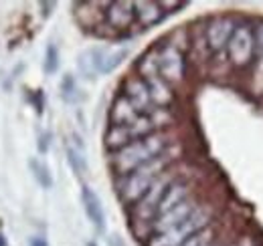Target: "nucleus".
<instances>
[{
	"label": "nucleus",
	"instance_id": "a211bd4d",
	"mask_svg": "<svg viewBox=\"0 0 263 246\" xmlns=\"http://www.w3.org/2000/svg\"><path fill=\"white\" fill-rule=\"evenodd\" d=\"M217 240H219V226H217V222H215V224H211L209 228H204V230L197 232L195 236H191L189 240H184L180 246H211V244H215Z\"/></svg>",
	"mask_w": 263,
	"mask_h": 246
},
{
	"label": "nucleus",
	"instance_id": "aec40b11",
	"mask_svg": "<svg viewBox=\"0 0 263 246\" xmlns=\"http://www.w3.org/2000/svg\"><path fill=\"white\" fill-rule=\"evenodd\" d=\"M43 71H45V75H55L59 71V49H57L55 43H49L47 45L45 61H43Z\"/></svg>",
	"mask_w": 263,
	"mask_h": 246
},
{
	"label": "nucleus",
	"instance_id": "f03ea898",
	"mask_svg": "<svg viewBox=\"0 0 263 246\" xmlns=\"http://www.w3.org/2000/svg\"><path fill=\"white\" fill-rule=\"evenodd\" d=\"M178 154H180V150H174V146H172L170 150H166L164 154H160L158 157L150 159L148 163L140 166V168L134 170L132 174L124 176V178H118V180H116V188H118L120 200H122L128 208H132V206L150 190V186L154 184L170 166L176 163Z\"/></svg>",
	"mask_w": 263,
	"mask_h": 246
},
{
	"label": "nucleus",
	"instance_id": "4468645a",
	"mask_svg": "<svg viewBox=\"0 0 263 246\" xmlns=\"http://www.w3.org/2000/svg\"><path fill=\"white\" fill-rule=\"evenodd\" d=\"M109 125H132L140 117V113L132 107V103L124 97V95H118L109 107Z\"/></svg>",
	"mask_w": 263,
	"mask_h": 246
},
{
	"label": "nucleus",
	"instance_id": "412c9836",
	"mask_svg": "<svg viewBox=\"0 0 263 246\" xmlns=\"http://www.w3.org/2000/svg\"><path fill=\"white\" fill-rule=\"evenodd\" d=\"M49 146H51V131H41L39 137H36V150H39V154H47L49 152Z\"/></svg>",
	"mask_w": 263,
	"mask_h": 246
},
{
	"label": "nucleus",
	"instance_id": "6ab92c4d",
	"mask_svg": "<svg viewBox=\"0 0 263 246\" xmlns=\"http://www.w3.org/2000/svg\"><path fill=\"white\" fill-rule=\"evenodd\" d=\"M59 91H61V99H63L65 103L75 105V103L81 101V93H79V87H77V81H75V77H73L71 73L63 75L61 85H59Z\"/></svg>",
	"mask_w": 263,
	"mask_h": 246
},
{
	"label": "nucleus",
	"instance_id": "1a4fd4ad",
	"mask_svg": "<svg viewBox=\"0 0 263 246\" xmlns=\"http://www.w3.org/2000/svg\"><path fill=\"white\" fill-rule=\"evenodd\" d=\"M103 23L116 32L128 31L136 25V14H134V2H107L103 10Z\"/></svg>",
	"mask_w": 263,
	"mask_h": 246
},
{
	"label": "nucleus",
	"instance_id": "39448f33",
	"mask_svg": "<svg viewBox=\"0 0 263 246\" xmlns=\"http://www.w3.org/2000/svg\"><path fill=\"white\" fill-rule=\"evenodd\" d=\"M156 61H158V73L166 83L174 89L186 79V57L184 51L178 49L172 43H164L154 49Z\"/></svg>",
	"mask_w": 263,
	"mask_h": 246
},
{
	"label": "nucleus",
	"instance_id": "b1692460",
	"mask_svg": "<svg viewBox=\"0 0 263 246\" xmlns=\"http://www.w3.org/2000/svg\"><path fill=\"white\" fill-rule=\"evenodd\" d=\"M29 246H49V242H47L45 236H33V238L29 240Z\"/></svg>",
	"mask_w": 263,
	"mask_h": 246
},
{
	"label": "nucleus",
	"instance_id": "f8f14e48",
	"mask_svg": "<svg viewBox=\"0 0 263 246\" xmlns=\"http://www.w3.org/2000/svg\"><path fill=\"white\" fill-rule=\"evenodd\" d=\"M96 51V63H98L99 75H109L114 73L122 63L128 59L130 49L128 47H118V49H109V47H93Z\"/></svg>",
	"mask_w": 263,
	"mask_h": 246
},
{
	"label": "nucleus",
	"instance_id": "dca6fc26",
	"mask_svg": "<svg viewBox=\"0 0 263 246\" xmlns=\"http://www.w3.org/2000/svg\"><path fill=\"white\" fill-rule=\"evenodd\" d=\"M29 168H31V174H33V178L36 180V184L41 186L43 190H51L53 188V174H51V170H49V166L45 161L33 157L29 161Z\"/></svg>",
	"mask_w": 263,
	"mask_h": 246
},
{
	"label": "nucleus",
	"instance_id": "f3484780",
	"mask_svg": "<svg viewBox=\"0 0 263 246\" xmlns=\"http://www.w3.org/2000/svg\"><path fill=\"white\" fill-rule=\"evenodd\" d=\"M77 69H79V73H81V77L83 79H89V81H93L96 77H98V63H96V51L93 49H87V51H83L81 55H79V59H77Z\"/></svg>",
	"mask_w": 263,
	"mask_h": 246
},
{
	"label": "nucleus",
	"instance_id": "6e6552de",
	"mask_svg": "<svg viewBox=\"0 0 263 246\" xmlns=\"http://www.w3.org/2000/svg\"><path fill=\"white\" fill-rule=\"evenodd\" d=\"M200 202H202V198L197 194V196L189 198L186 202H182V204L174 206L172 210H168V212H164V214H160L154 222H152V224H150V236L160 234V232H166V230H170V228L178 226L180 222H184V220H186V218H189V216L193 214L198 206H200Z\"/></svg>",
	"mask_w": 263,
	"mask_h": 246
},
{
	"label": "nucleus",
	"instance_id": "ddd939ff",
	"mask_svg": "<svg viewBox=\"0 0 263 246\" xmlns=\"http://www.w3.org/2000/svg\"><path fill=\"white\" fill-rule=\"evenodd\" d=\"M103 6V2H77L73 4V12H75V18L77 23L83 27V29H91L96 31L98 27L103 25V10H98Z\"/></svg>",
	"mask_w": 263,
	"mask_h": 246
},
{
	"label": "nucleus",
	"instance_id": "f257e3e1",
	"mask_svg": "<svg viewBox=\"0 0 263 246\" xmlns=\"http://www.w3.org/2000/svg\"><path fill=\"white\" fill-rule=\"evenodd\" d=\"M174 146V133L172 131H156L152 135H146L142 139H136L126 148L114 152L109 155V168L116 174V178H124L138 170L140 166L148 163L150 159L164 154Z\"/></svg>",
	"mask_w": 263,
	"mask_h": 246
},
{
	"label": "nucleus",
	"instance_id": "4be33fe9",
	"mask_svg": "<svg viewBox=\"0 0 263 246\" xmlns=\"http://www.w3.org/2000/svg\"><path fill=\"white\" fill-rule=\"evenodd\" d=\"M253 36H255V55L263 53V20L253 25Z\"/></svg>",
	"mask_w": 263,
	"mask_h": 246
},
{
	"label": "nucleus",
	"instance_id": "7ed1b4c3",
	"mask_svg": "<svg viewBox=\"0 0 263 246\" xmlns=\"http://www.w3.org/2000/svg\"><path fill=\"white\" fill-rule=\"evenodd\" d=\"M217 214H219L217 204L211 202V200H202L200 206L184 222H180L178 226H174V228H170L166 232L150 236L146 240V246H180L184 240L195 236L197 232L209 228L211 224H215L217 222Z\"/></svg>",
	"mask_w": 263,
	"mask_h": 246
},
{
	"label": "nucleus",
	"instance_id": "a878e982",
	"mask_svg": "<svg viewBox=\"0 0 263 246\" xmlns=\"http://www.w3.org/2000/svg\"><path fill=\"white\" fill-rule=\"evenodd\" d=\"M107 242H109V246H126L124 244V240H122L118 234H111V236L107 238Z\"/></svg>",
	"mask_w": 263,
	"mask_h": 246
},
{
	"label": "nucleus",
	"instance_id": "cd10ccee",
	"mask_svg": "<svg viewBox=\"0 0 263 246\" xmlns=\"http://www.w3.org/2000/svg\"><path fill=\"white\" fill-rule=\"evenodd\" d=\"M211 246H227V244H221V242H219V240H217V242H215V244H211Z\"/></svg>",
	"mask_w": 263,
	"mask_h": 246
},
{
	"label": "nucleus",
	"instance_id": "c85d7f7f",
	"mask_svg": "<svg viewBox=\"0 0 263 246\" xmlns=\"http://www.w3.org/2000/svg\"><path fill=\"white\" fill-rule=\"evenodd\" d=\"M85 246H98V244H96V242H91V240H89V242H87V244H85Z\"/></svg>",
	"mask_w": 263,
	"mask_h": 246
},
{
	"label": "nucleus",
	"instance_id": "9d476101",
	"mask_svg": "<svg viewBox=\"0 0 263 246\" xmlns=\"http://www.w3.org/2000/svg\"><path fill=\"white\" fill-rule=\"evenodd\" d=\"M81 204L87 220L93 224V228L98 232H105V212H103V204L99 200L98 192L87 184L81 186Z\"/></svg>",
	"mask_w": 263,
	"mask_h": 246
},
{
	"label": "nucleus",
	"instance_id": "2eb2a0df",
	"mask_svg": "<svg viewBox=\"0 0 263 246\" xmlns=\"http://www.w3.org/2000/svg\"><path fill=\"white\" fill-rule=\"evenodd\" d=\"M65 154H67V163L71 166L73 174H75L77 178H83V176L87 174V159H85V155H83V146H81V144H77V146L67 144Z\"/></svg>",
	"mask_w": 263,
	"mask_h": 246
},
{
	"label": "nucleus",
	"instance_id": "393cba45",
	"mask_svg": "<svg viewBox=\"0 0 263 246\" xmlns=\"http://www.w3.org/2000/svg\"><path fill=\"white\" fill-rule=\"evenodd\" d=\"M39 8H43V16L47 18V16L51 14L49 8H55V2H39Z\"/></svg>",
	"mask_w": 263,
	"mask_h": 246
},
{
	"label": "nucleus",
	"instance_id": "bb28decb",
	"mask_svg": "<svg viewBox=\"0 0 263 246\" xmlns=\"http://www.w3.org/2000/svg\"><path fill=\"white\" fill-rule=\"evenodd\" d=\"M0 246H6V240H4V236H0Z\"/></svg>",
	"mask_w": 263,
	"mask_h": 246
},
{
	"label": "nucleus",
	"instance_id": "5701e85b",
	"mask_svg": "<svg viewBox=\"0 0 263 246\" xmlns=\"http://www.w3.org/2000/svg\"><path fill=\"white\" fill-rule=\"evenodd\" d=\"M227 246H257V240H255V236L245 234V236H239L237 240H233V242Z\"/></svg>",
	"mask_w": 263,
	"mask_h": 246
},
{
	"label": "nucleus",
	"instance_id": "20e7f679",
	"mask_svg": "<svg viewBox=\"0 0 263 246\" xmlns=\"http://www.w3.org/2000/svg\"><path fill=\"white\" fill-rule=\"evenodd\" d=\"M227 61L233 69L243 71L253 67L255 63V36H253V25L247 20H239L237 29L233 31L229 45L225 49Z\"/></svg>",
	"mask_w": 263,
	"mask_h": 246
},
{
	"label": "nucleus",
	"instance_id": "423d86ee",
	"mask_svg": "<svg viewBox=\"0 0 263 246\" xmlns=\"http://www.w3.org/2000/svg\"><path fill=\"white\" fill-rule=\"evenodd\" d=\"M237 25H239V20H237L233 14H217V16H211V18L204 23V32H202L206 51L213 53V55L225 53L231 36H233V31L237 29Z\"/></svg>",
	"mask_w": 263,
	"mask_h": 246
},
{
	"label": "nucleus",
	"instance_id": "9b49d317",
	"mask_svg": "<svg viewBox=\"0 0 263 246\" xmlns=\"http://www.w3.org/2000/svg\"><path fill=\"white\" fill-rule=\"evenodd\" d=\"M134 14H136V25L142 29L156 27L158 23H162L168 16V12L162 8L160 2H150V0L134 2Z\"/></svg>",
	"mask_w": 263,
	"mask_h": 246
},
{
	"label": "nucleus",
	"instance_id": "0eeeda50",
	"mask_svg": "<svg viewBox=\"0 0 263 246\" xmlns=\"http://www.w3.org/2000/svg\"><path fill=\"white\" fill-rule=\"evenodd\" d=\"M128 101L132 103V107L140 113V115H148L152 113L156 107H154V101H152V95H150V89L146 85V81L138 75H128L122 83V93Z\"/></svg>",
	"mask_w": 263,
	"mask_h": 246
}]
</instances>
